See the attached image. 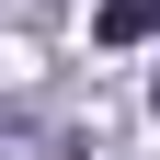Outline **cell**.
Instances as JSON below:
<instances>
[{
	"instance_id": "obj_1",
	"label": "cell",
	"mask_w": 160,
	"mask_h": 160,
	"mask_svg": "<svg viewBox=\"0 0 160 160\" xmlns=\"http://www.w3.org/2000/svg\"><path fill=\"white\" fill-rule=\"evenodd\" d=\"M92 34H103V46H149V34H160V0H103Z\"/></svg>"
}]
</instances>
